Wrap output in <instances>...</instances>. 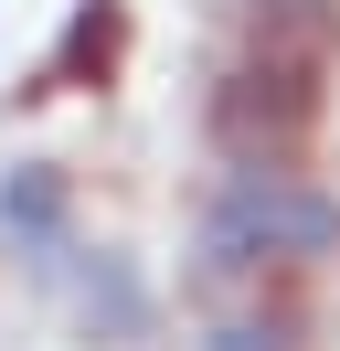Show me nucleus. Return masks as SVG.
Returning <instances> with one entry per match:
<instances>
[{
	"label": "nucleus",
	"mask_w": 340,
	"mask_h": 351,
	"mask_svg": "<svg viewBox=\"0 0 340 351\" xmlns=\"http://www.w3.org/2000/svg\"><path fill=\"white\" fill-rule=\"evenodd\" d=\"M308 75H319V43L266 32V53H255V64H234V75H223V96H212V128H223V149L266 171V160L287 149L298 128H308V107H319V86H308Z\"/></svg>",
	"instance_id": "1"
},
{
	"label": "nucleus",
	"mask_w": 340,
	"mask_h": 351,
	"mask_svg": "<svg viewBox=\"0 0 340 351\" xmlns=\"http://www.w3.org/2000/svg\"><path fill=\"white\" fill-rule=\"evenodd\" d=\"M340 213L308 192H287V171H245L223 202H212V266H255V256H308V245H330Z\"/></svg>",
	"instance_id": "2"
},
{
	"label": "nucleus",
	"mask_w": 340,
	"mask_h": 351,
	"mask_svg": "<svg viewBox=\"0 0 340 351\" xmlns=\"http://www.w3.org/2000/svg\"><path fill=\"white\" fill-rule=\"evenodd\" d=\"M0 223H11L42 266H53V234H64V192H53V171H11V181H0Z\"/></svg>",
	"instance_id": "3"
},
{
	"label": "nucleus",
	"mask_w": 340,
	"mask_h": 351,
	"mask_svg": "<svg viewBox=\"0 0 340 351\" xmlns=\"http://www.w3.org/2000/svg\"><path fill=\"white\" fill-rule=\"evenodd\" d=\"M266 11V32H287V22H319V0H255Z\"/></svg>",
	"instance_id": "4"
}]
</instances>
